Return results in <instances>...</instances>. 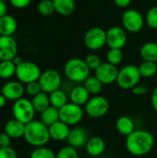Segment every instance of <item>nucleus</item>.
<instances>
[{"instance_id":"obj_13","label":"nucleus","mask_w":157,"mask_h":158,"mask_svg":"<svg viewBox=\"0 0 157 158\" xmlns=\"http://www.w3.org/2000/svg\"><path fill=\"white\" fill-rule=\"evenodd\" d=\"M127 43V32L124 28L114 26L106 31V44L109 48L122 49Z\"/></svg>"},{"instance_id":"obj_35","label":"nucleus","mask_w":157,"mask_h":158,"mask_svg":"<svg viewBox=\"0 0 157 158\" xmlns=\"http://www.w3.org/2000/svg\"><path fill=\"white\" fill-rule=\"evenodd\" d=\"M145 21L152 29L157 30V6H152L146 13Z\"/></svg>"},{"instance_id":"obj_12","label":"nucleus","mask_w":157,"mask_h":158,"mask_svg":"<svg viewBox=\"0 0 157 158\" xmlns=\"http://www.w3.org/2000/svg\"><path fill=\"white\" fill-rule=\"evenodd\" d=\"M94 76L105 85H109L114 82H117L118 75L119 69L117 66L110 63L102 62V64L94 70Z\"/></svg>"},{"instance_id":"obj_19","label":"nucleus","mask_w":157,"mask_h":158,"mask_svg":"<svg viewBox=\"0 0 157 158\" xmlns=\"http://www.w3.org/2000/svg\"><path fill=\"white\" fill-rule=\"evenodd\" d=\"M91 94L83 85H78L71 89L69 92L68 99L71 103L78 105L80 106H85L90 100Z\"/></svg>"},{"instance_id":"obj_37","label":"nucleus","mask_w":157,"mask_h":158,"mask_svg":"<svg viewBox=\"0 0 157 158\" xmlns=\"http://www.w3.org/2000/svg\"><path fill=\"white\" fill-rule=\"evenodd\" d=\"M25 92L27 93V94H29L32 97L35 96L36 94H38L39 93H41L42 89H41V86H40L38 81L27 83L25 85Z\"/></svg>"},{"instance_id":"obj_16","label":"nucleus","mask_w":157,"mask_h":158,"mask_svg":"<svg viewBox=\"0 0 157 158\" xmlns=\"http://www.w3.org/2000/svg\"><path fill=\"white\" fill-rule=\"evenodd\" d=\"M88 131L82 127H74L70 129L68 137L67 139L68 145L79 149L81 147H85L88 140H89Z\"/></svg>"},{"instance_id":"obj_8","label":"nucleus","mask_w":157,"mask_h":158,"mask_svg":"<svg viewBox=\"0 0 157 158\" xmlns=\"http://www.w3.org/2000/svg\"><path fill=\"white\" fill-rule=\"evenodd\" d=\"M85 111L82 106L68 102L59 109V119L69 127L76 126L82 120Z\"/></svg>"},{"instance_id":"obj_27","label":"nucleus","mask_w":157,"mask_h":158,"mask_svg":"<svg viewBox=\"0 0 157 158\" xmlns=\"http://www.w3.org/2000/svg\"><path fill=\"white\" fill-rule=\"evenodd\" d=\"M49 99H50L51 106L57 109H60L62 106H64L66 104L68 103V97L67 94L60 89L49 94Z\"/></svg>"},{"instance_id":"obj_3","label":"nucleus","mask_w":157,"mask_h":158,"mask_svg":"<svg viewBox=\"0 0 157 158\" xmlns=\"http://www.w3.org/2000/svg\"><path fill=\"white\" fill-rule=\"evenodd\" d=\"M91 69L88 68L85 60L73 57L68 59L64 66V73L66 77L73 82H84L90 76Z\"/></svg>"},{"instance_id":"obj_4","label":"nucleus","mask_w":157,"mask_h":158,"mask_svg":"<svg viewBox=\"0 0 157 158\" xmlns=\"http://www.w3.org/2000/svg\"><path fill=\"white\" fill-rule=\"evenodd\" d=\"M139 68L135 65H127L118 71L117 84L123 90H132L141 81Z\"/></svg>"},{"instance_id":"obj_18","label":"nucleus","mask_w":157,"mask_h":158,"mask_svg":"<svg viewBox=\"0 0 157 158\" xmlns=\"http://www.w3.org/2000/svg\"><path fill=\"white\" fill-rule=\"evenodd\" d=\"M86 153L93 156L98 157L103 155L105 151V143L103 138L99 136H93L89 138L86 145H85Z\"/></svg>"},{"instance_id":"obj_29","label":"nucleus","mask_w":157,"mask_h":158,"mask_svg":"<svg viewBox=\"0 0 157 158\" xmlns=\"http://www.w3.org/2000/svg\"><path fill=\"white\" fill-rule=\"evenodd\" d=\"M17 66L12 60H3L0 61V78L3 80H7L16 75Z\"/></svg>"},{"instance_id":"obj_26","label":"nucleus","mask_w":157,"mask_h":158,"mask_svg":"<svg viewBox=\"0 0 157 158\" xmlns=\"http://www.w3.org/2000/svg\"><path fill=\"white\" fill-rule=\"evenodd\" d=\"M40 120L45 124L47 127L53 125L54 123L59 121V109L50 106L48 108H46L44 111L40 113Z\"/></svg>"},{"instance_id":"obj_34","label":"nucleus","mask_w":157,"mask_h":158,"mask_svg":"<svg viewBox=\"0 0 157 158\" xmlns=\"http://www.w3.org/2000/svg\"><path fill=\"white\" fill-rule=\"evenodd\" d=\"M56 158H79V153L76 148L67 145L56 154Z\"/></svg>"},{"instance_id":"obj_43","label":"nucleus","mask_w":157,"mask_h":158,"mask_svg":"<svg viewBox=\"0 0 157 158\" xmlns=\"http://www.w3.org/2000/svg\"><path fill=\"white\" fill-rule=\"evenodd\" d=\"M114 2L118 6L125 8L130 6V4L131 3V0H114Z\"/></svg>"},{"instance_id":"obj_1","label":"nucleus","mask_w":157,"mask_h":158,"mask_svg":"<svg viewBox=\"0 0 157 158\" xmlns=\"http://www.w3.org/2000/svg\"><path fill=\"white\" fill-rule=\"evenodd\" d=\"M128 152L134 156H143L149 154L155 146L154 135L145 130H135L126 137L125 142Z\"/></svg>"},{"instance_id":"obj_24","label":"nucleus","mask_w":157,"mask_h":158,"mask_svg":"<svg viewBox=\"0 0 157 158\" xmlns=\"http://www.w3.org/2000/svg\"><path fill=\"white\" fill-rule=\"evenodd\" d=\"M141 56L145 61L157 62V44L155 42H148L141 47Z\"/></svg>"},{"instance_id":"obj_47","label":"nucleus","mask_w":157,"mask_h":158,"mask_svg":"<svg viewBox=\"0 0 157 158\" xmlns=\"http://www.w3.org/2000/svg\"><path fill=\"white\" fill-rule=\"evenodd\" d=\"M3 1H6V0H3Z\"/></svg>"},{"instance_id":"obj_10","label":"nucleus","mask_w":157,"mask_h":158,"mask_svg":"<svg viewBox=\"0 0 157 158\" xmlns=\"http://www.w3.org/2000/svg\"><path fill=\"white\" fill-rule=\"evenodd\" d=\"M83 42L88 49L99 50L106 44V31L100 27L91 28L86 31Z\"/></svg>"},{"instance_id":"obj_46","label":"nucleus","mask_w":157,"mask_h":158,"mask_svg":"<svg viewBox=\"0 0 157 158\" xmlns=\"http://www.w3.org/2000/svg\"><path fill=\"white\" fill-rule=\"evenodd\" d=\"M12 61L14 62V64H15L16 66H19V64H20V63L23 61V60H22V59H21L19 56H17L16 57H14V58L12 59Z\"/></svg>"},{"instance_id":"obj_38","label":"nucleus","mask_w":157,"mask_h":158,"mask_svg":"<svg viewBox=\"0 0 157 158\" xmlns=\"http://www.w3.org/2000/svg\"><path fill=\"white\" fill-rule=\"evenodd\" d=\"M0 158H18L16 151L9 147L0 148Z\"/></svg>"},{"instance_id":"obj_33","label":"nucleus","mask_w":157,"mask_h":158,"mask_svg":"<svg viewBox=\"0 0 157 158\" xmlns=\"http://www.w3.org/2000/svg\"><path fill=\"white\" fill-rule=\"evenodd\" d=\"M37 9H38V12L43 16H50L56 11L53 0L40 1V3L38 4Z\"/></svg>"},{"instance_id":"obj_42","label":"nucleus","mask_w":157,"mask_h":158,"mask_svg":"<svg viewBox=\"0 0 157 158\" xmlns=\"http://www.w3.org/2000/svg\"><path fill=\"white\" fill-rule=\"evenodd\" d=\"M151 103L152 106L155 109V111L157 112V86L153 90L152 95H151Z\"/></svg>"},{"instance_id":"obj_11","label":"nucleus","mask_w":157,"mask_h":158,"mask_svg":"<svg viewBox=\"0 0 157 158\" xmlns=\"http://www.w3.org/2000/svg\"><path fill=\"white\" fill-rule=\"evenodd\" d=\"M122 24L127 31L139 32L144 25V19L141 12L136 9H127L122 15Z\"/></svg>"},{"instance_id":"obj_22","label":"nucleus","mask_w":157,"mask_h":158,"mask_svg":"<svg viewBox=\"0 0 157 158\" xmlns=\"http://www.w3.org/2000/svg\"><path fill=\"white\" fill-rule=\"evenodd\" d=\"M116 129L123 136H129L135 131V124L131 118L121 116L116 121Z\"/></svg>"},{"instance_id":"obj_28","label":"nucleus","mask_w":157,"mask_h":158,"mask_svg":"<svg viewBox=\"0 0 157 158\" xmlns=\"http://www.w3.org/2000/svg\"><path fill=\"white\" fill-rule=\"evenodd\" d=\"M103 85L104 84L95 76H89L83 82V86L87 89L90 94L93 95H98L102 92Z\"/></svg>"},{"instance_id":"obj_2","label":"nucleus","mask_w":157,"mask_h":158,"mask_svg":"<svg viewBox=\"0 0 157 158\" xmlns=\"http://www.w3.org/2000/svg\"><path fill=\"white\" fill-rule=\"evenodd\" d=\"M23 137L30 145L35 148L45 146L51 139L48 127L41 120L35 119L26 124Z\"/></svg>"},{"instance_id":"obj_14","label":"nucleus","mask_w":157,"mask_h":158,"mask_svg":"<svg viewBox=\"0 0 157 158\" xmlns=\"http://www.w3.org/2000/svg\"><path fill=\"white\" fill-rule=\"evenodd\" d=\"M18 44L12 36H0V61L12 60L17 56Z\"/></svg>"},{"instance_id":"obj_31","label":"nucleus","mask_w":157,"mask_h":158,"mask_svg":"<svg viewBox=\"0 0 157 158\" xmlns=\"http://www.w3.org/2000/svg\"><path fill=\"white\" fill-rule=\"evenodd\" d=\"M123 57H124V56H123V52L121 51V49L110 48L106 54L107 62L112 65H115V66L119 65L122 62Z\"/></svg>"},{"instance_id":"obj_36","label":"nucleus","mask_w":157,"mask_h":158,"mask_svg":"<svg viewBox=\"0 0 157 158\" xmlns=\"http://www.w3.org/2000/svg\"><path fill=\"white\" fill-rule=\"evenodd\" d=\"M88 68L92 70H95L101 64H102V61H101V58L98 55L96 54H90L86 56V58L84 59Z\"/></svg>"},{"instance_id":"obj_9","label":"nucleus","mask_w":157,"mask_h":158,"mask_svg":"<svg viewBox=\"0 0 157 158\" xmlns=\"http://www.w3.org/2000/svg\"><path fill=\"white\" fill-rule=\"evenodd\" d=\"M38 82L41 86L42 92L49 94L60 89L62 83V77L57 70L50 69L42 72Z\"/></svg>"},{"instance_id":"obj_15","label":"nucleus","mask_w":157,"mask_h":158,"mask_svg":"<svg viewBox=\"0 0 157 158\" xmlns=\"http://www.w3.org/2000/svg\"><path fill=\"white\" fill-rule=\"evenodd\" d=\"M25 93V87L23 83L19 81H10L5 83L1 89V94L8 101H17L22 98L23 94Z\"/></svg>"},{"instance_id":"obj_7","label":"nucleus","mask_w":157,"mask_h":158,"mask_svg":"<svg viewBox=\"0 0 157 158\" xmlns=\"http://www.w3.org/2000/svg\"><path fill=\"white\" fill-rule=\"evenodd\" d=\"M35 112L31 101L26 98H20L15 101L12 106L14 118L24 124H28L34 119Z\"/></svg>"},{"instance_id":"obj_6","label":"nucleus","mask_w":157,"mask_h":158,"mask_svg":"<svg viewBox=\"0 0 157 158\" xmlns=\"http://www.w3.org/2000/svg\"><path fill=\"white\" fill-rule=\"evenodd\" d=\"M84 111L92 118H103L109 111V102L103 95H93L84 106Z\"/></svg>"},{"instance_id":"obj_5","label":"nucleus","mask_w":157,"mask_h":158,"mask_svg":"<svg viewBox=\"0 0 157 158\" xmlns=\"http://www.w3.org/2000/svg\"><path fill=\"white\" fill-rule=\"evenodd\" d=\"M42 74L39 66L31 61H22L16 69V77L21 83L27 84L37 81Z\"/></svg>"},{"instance_id":"obj_32","label":"nucleus","mask_w":157,"mask_h":158,"mask_svg":"<svg viewBox=\"0 0 157 158\" xmlns=\"http://www.w3.org/2000/svg\"><path fill=\"white\" fill-rule=\"evenodd\" d=\"M30 158H56V154L52 149L46 146H42L35 148L31 153Z\"/></svg>"},{"instance_id":"obj_21","label":"nucleus","mask_w":157,"mask_h":158,"mask_svg":"<svg viewBox=\"0 0 157 158\" xmlns=\"http://www.w3.org/2000/svg\"><path fill=\"white\" fill-rule=\"evenodd\" d=\"M18 28L17 20L11 15H5L0 18V36H12Z\"/></svg>"},{"instance_id":"obj_41","label":"nucleus","mask_w":157,"mask_h":158,"mask_svg":"<svg viewBox=\"0 0 157 158\" xmlns=\"http://www.w3.org/2000/svg\"><path fill=\"white\" fill-rule=\"evenodd\" d=\"M131 91H132V94H135V95H144L148 92V90H147V88L145 86L139 85V84L137 86H135Z\"/></svg>"},{"instance_id":"obj_20","label":"nucleus","mask_w":157,"mask_h":158,"mask_svg":"<svg viewBox=\"0 0 157 158\" xmlns=\"http://www.w3.org/2000/svg\"><path fill=\"white\" fill-rule=\"evenodd\" d=\"M26 124L19 121L16 118L8 120L4 129V132L6 133L11 139H19L24 136Z\"/></svg>"},{"instance_id":"obj_48","label":"nucleus","mask_w":157,"mask_h":158,"mask_svg":"<svg viewBox=\"0 0 157 158\" xmlns=\"http://www.w3.org/2000/svg\"><path fill=\"white\" fill-rule=\"evenodd\" d=\"M156 1H157V0H156Z\"/></svg>"},{"instance_id":"obj_45","label":"nucleus","mask_w":157,"mask_h":158,"mask_svg":"<svg viewBox=\"0 0 157 158\" xmlns=\"http://www.w3.org/2000/svg\"><path fill=\"white\" fill-rule=\"evenodd\" d=\"M6 103V97H5L2 94H0V108H2L3 106H5Z\"/></svg>"},{"instance_id":"obj_40","label":"nucleus","mask_w":157,"mask_h":158,"mask_svg":"<svg viewBox=\"0 0 157 158\" xmlns=\"http://www.w3.org/2000/svg\"><path fill=\"white\" fill-rule=\"evenodd\" d=\"M11 138L5 132L0 133V148L9 147L10 146Z\"/></svg>"},{"instance_id":"obj_30","label":"nucleus","mask_w":157,"mask_h":158,"mask_svg":"<svg viewBox=\"0 0 157 158\" xmlns=\"http://www.w3.org/2000/svg\"><path fill=\"white\" fill-rule=\"evenodd\" d=\"M141 76L143 78H152L157 73V65L155 62L143 60L139 66Z\"/></svg>"},{"instance_id":"obj_23","label":"nucleus","mask_w":157,"mask_h":158,"mask_svg":"<svg viewBox=\"0 0 157 158\" xmlns=\"http://www.w3.org/2000/svg\"><path fill=\"white\" fill-rule=\"evenodd\" d=\"M56 11L62 16L71 15L76 7L74 0H53Z\"/></svg>"},{"instance_id":"obj_44","label":"nucleus","mask_w":157,"mask_h":158,"mask_svg":"<svg viewBox=\"0 0 157 158\" xmlns=\"http://www.w3.org/2000/svg\"><path fill=\"white\" fill-rule=\"evenodd\" d=\"M6 12H7V6L6 4V1L0 0V18L6 15Z\"/></svg>"},{"instance_id":"obj_25","label":"nucleus","mask_w":157,"mask_h":158,"mask_svg":"<svg viewBox=\"0 0 157 158\" xmlns=\"http://www.w3.org/2000/svg\"><path fill=\"white\" fill-rule=\"evenodd\" d=\"M31 101L35 111L39 113H42L43 111H44L46 108H48L51 106L49 94L43 92H41L35 96H33Z\"/></svg>"},{"instance_id":"obj_39","label":"nucleus","mask_w":157,"mask_h":158,"mask_svg":"<svg viewBox=\"0 0 157 158\" xmlns=\"http://www.w3.org/2000/svg\"><path fill=\"white\" fill-rule=\"evenodd\" d=\"M9 2L16 8H25L31 3V0H9Z\"/></svg>"},{"instance_id":"obj_17","label":"nucleus","mask_w":157,"mask_h":158,"mask_svg":"<svg viewBox=\"0 0 157 158\" xmlns=\"http://www.w3.org/2000/svg\"><path fill=\"white\" fill-rule=\"evenodd\" d=\"M48 129H49L50 138L56 142H62L65 140L67 141L70 131L69 126L60 120L49 126Z\"/></svg>"}]
</instances>
